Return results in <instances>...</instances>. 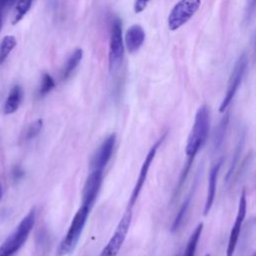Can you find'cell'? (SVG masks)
Returning a JSON list of instances; mask_svg holds the SVG:
<instances>
[{"instance_id":"6da1fadb","label":"cell","mask_w":256,"mask_h":256,"mask_svg":"<svg viewBox=\"0 0 256 256\" xmlns=\"http://www.w3.org/2000/svg\"><path fill=\"white\" fill-rule=\"evenodd\" d=\"M210 129V116L209 110L206 105H202L198 108L193 126L189 133L187 144L185 147V153L187 159H195L197 153L200 151L202 146L205 144Z\"/></svg>"},{"instance_id":"7a4b0ae2","label":"cell","mask_w":256,"mask_h":256,"mask_svg":"<svg viewBox=\"0 0 256 256\" xmlns=\"http://www.w3.org/2000/svg\"><path fill=\"white\" fill-rule=\"evenodd\" d=\"M36 221V209L32 208L20 221L15 231L0 245V256L14 255L26 242Z\"/></svg>"},{"instance_id":"3957f363","label":"cell","mask_w":256,"mask_h":256,"mask_svg":"<svg viewBox=\"0 0 256 256\" xmlns=\"http://www.w3.org/2000/svg\"><path fill=\"white\" fill-rule=\"evenodd\" d=\"M90 209L82 205L75 213L69 228L64 236V238L59 243L56 251L57 256H66L71 254L77 246V243L81 237L84 226L86 224Z\"/></svg>"},{"instance_id":"277c9868","label":"cell","mask_w":256,"mask_h":256,"mask_svg":"<svg viewBox=\"0 0 256 256\" xmlns=\"http://www.w3.org/2000/svg\"><path fill=\"white\" fill-rule=\"evenodd\" d=\"M124 59V44L122 39V24L119 18H115L111 23L110 41H109V70L115 72Z\"/></svg>"},{"instance_id":"5b68a950","label":"cell","mask_w":256,"mask_h":256,"mask_svg":"<svg viewBox=\"0 0 256 256\" xmlns=\"http://www.w3.org/2000/svg\"><path fill=\"white\" fill-rule=\"evenodd\" d=\"M247 64H248L247 55H246V53H243L237 58V60L234 64L233 70L230 74L228 85H227V90H226L225 96H224V98L220 104V107H219L220 113H224L226 111L227 107L229 106V104L231 103V101L233 100V98L242 82V79L244 77V74H245V71L247 68Z\"/></svg>"},{"instance_id":"8992f818","label":"cell","mask_w":256,"mask_h":256,"mask_svg":"<svg viewBox=\"0 0 256 256\" xmlns=\"http://www.w3.org/2000/svg\"><path fill=\"white\" fill-rule=\"evenodd\" d=\"M132 221V208L127 207L126 211L122 215L114 233L109 239L106 246L103 248L100 256H117L119 253L126 235L128 233L130 224Z\"/></svg>"},{"instance_id":"52a82bcc","label":"cell","mask_w":256,"mask_h":256,"mask_svg":"<svg viewBox=\"0 0 256 256\" xmlns=\"http://www.w3.org/2000/svg\"><path fill=\"white\" fill-rule=\"evenodd\" d=\"M201 0H180L172 8L168 16V27L171 31L179 29L186 24L197 12Z\"/></svg>"},{"instance_id":"ba28073f","label":"cell","mask_w":256,"mask_h":256,"mask_svg":"<svg viewBox=\"0 0 256 256\" xmlns=\"http://www.w3.org/2000/svg\"><path fill=\"white\" fill-rule=\"evenodd\" d=\"M166 137V134H163L152 146L151 148L149 149L142 165H141V168H140V171H139V175L137 177V180L135 182V185L133 187V190H132V193L130 195V198H129V202H128V206L127 207H130L132 208L134 206V204L136 203L138 197H139V194L143 188V185L146 181V178L148 176V172H149V169L153 163V160L156 156V153L158 151V149L160 148L162 142L164 141Z\"/></svg>"},{"instance_id":"9c48e42d","label":"cell","mask_w":256,"mask_h":256,"mask_svg":"<svg viewBox=\"0 0 256 256\" xmlns=\"http://www.w3.org/2000/svg\"><path fill=\"white\" fill-rule=\"evenodd\" d=\"M246 211H247V200H246V192L245 190L242 191L241 196L239 198V203H238V209H237V214L235 217L234 224L231 228L230 234H229V239H228V244H227V249H226V256H233L239 236L241 233V229L244 223V219L246 216Z\"/></svg>"},{"instance_id":"30bf717a","label":"cell","mask_w":256,"mask_h":256,"mask_svg":"<svg viewBox=\"0 0 256 256\" xmlns=\"http://www.w3.org/2000/svg\"><path fill=\"white\" fill-rule=\"evenodd\" d=\"M116 144V134L111 133L108 135L102 143L98 146V148L95 150L94 154L91 157L90 160V169L91 170H103V168L108 164L110 161L114 147Z\"/></svg>"},{"instance_id":"8fae6325","label":"cell","mask_w":256,"mask_h":256,"mask_svg":"<svg viewBox=\"0 0 256 256\" xmlns=\"http://www.w3.org/2000/svg\"><path fill=\"white\" fill-rule=\"evenodd\" d=\"M103 180V170H91L87 176L82 190V205L92 208L98 193L100 191Z\"/></svg>"},{"instance_id":"7c38bea8","label":"cell","mask_w":256,"mask_h":256,"mask_svg":"<svg viewBox=\"0 0 256 256\" xmlns=\"http://www.w3.org/2000/svg\"><path fill=\"white\" fill-rule=\"evenodd\" d=\"M222 162H223V159H220L210 169L209 177H208V187H207L206 200H205L204 209H203V214L204 215H207L210 212V210L213 206L214 199H215V194H216L217 179H218V175H219V170L222 166Z\"/></svg>"},{"instance_id":"4fadbf2b","label":"cell","mask_w":256,"mask_h":256,"mask_svg":"<svg viewBox=\"0 0 256 256\" xmlns=\"http://www.w3.org/2000/svg\"><path fill=\"white\" fill-rule=\"evenodd\" d=\"M145 40V31L144 29L138 25H132L125 34V44L128 52L134 53L136 52L143 44Z\"/></svg>"},{"instance_id":"5bb4252c","label":"cell","mask_w":256,"mask_h":256,"mask_svg":"<svg viewBox=\"0 0 256 256\" xmlns=\"http://www.w3.org/2000/svg\"><path fill=\"white\" fill-rule=\"evenodd\" d=\"M197 182H198V176L195 177L193 186H192L189 194L187 195V197L185 198L184 202L179 207V210H178V212L176 213V215H175V217L173 219V222H172V225H171V231L172 232H176L180 228V226H181V224H182V222L184 220V217H185V215H186V213L188 211V208L190 206L191 200L193 198V194L195 192V189H196V186H197Z\"/></svg>"},{"instance_id":"9a60e30c","label":"cell","mask_w":256,"mask_h":256,"mask_svg":"<svg viewBox=\"0 0 256 256\" xmlns=\"http://www.w3.org/2000/svg\"><path fill=\"white\" fill-rule=\"evenodd\" d=\"M22 97H23L22 87L20 85H14L11 88L8 94V97L6 99V102L4 105V113L5 114L14 113L18 109L22 101Z\"/></svg>"},{"instance_id":"2e32d148","label":"cell","mask_w":256,"mask_h":256,"mask_svg":"<svg viewBox=\"0 0 256 256\" xmlns=\"http://www.w3.org/2000/svg\"><path fill=\"white\" fill-rule=\"evenodd\" d=\"M82 56H83V51L81 48H77L73 51V53L69 56V58L65 62L64 66L60 72L61 80H66L70 77L72 72L75 70V68L80 63Z\"/></svg>"},{"instance_id":"e0dca14e","label":"cell","mask_w":256,"mask_h":256,"mask_svg":"<svg viewBox=\"0 0 256 256\" xmlns=\"http://www.w3.org/2000/svg\"><path fill=\"white\" fill-rule=\"evenodd\" d=\"M202 230H203V223H199L195 227V229L193 230V232L191 233V235L187 241L183 256H194L195 255V251L198 246V242L201 237Z\"/></svg>"},{"instance_id":"ac0fdd59","label":"cell","mask_w":256,"mask_h":256,"mask_svg":"<svg viewBox=\"0 0 256 256\" xmlns=\"http://www.w3.org/2000/svg\"><path fill=\"white\" fill-rule=\"evenodd\" d=\"M33 0H14L15 9L12 16V24H17L29 11Z\"/></svg>"},{"instance_id":"d6986e66","label":"cell","mask_w":256,"mask_h":256,"mask_svg":"<svg viewBox=\"0 0 256 256\" xmlns=\"http://www.w3.org/2000/svg\"><path fill=\"white\" fill-rule=\"evenodd\" d=\"M229 123V115L225 114L222 119L219 122V125L217 126L216 130H215V134H214V139H213V145H214V149H219L220 146L223 143L224 140V136L227 130V126Z\"/></svg>"},{"instance_id":"ffe728a7","label":"cell","mask_w":256,"mask_h":256,"mask_svg":"<svg viewBox=\"0 0 256 256\" xmlns=\"http://www.w3.org/2000/svg\"><path fill=\"white\" fill-rule=\"evenodd\" d=\"M16 44H17L16 38L12 35H7L2 39L0 43V65L4 63L9 53L15 48Z\"/></svg>"},{"instance_id":"44dd1931","label":"cell","mask_w":256,"mask_h":256,"mask_svg":"<svg viewBox=\"0 0 256 256\" xmlns=\"http://www.w3.org/2000/svg\"><path fill=\"white\" fill-rule=\"evenodd\" d=\"M55 87V81L53 79V77L48 74V73H44L42 75V79H41V85L39 88V96H45L46 94H48L53 88Z\"/></svg>"},{"instance_id":"7402d4cb","label":"cell","mask_w":256,"mask_h":256,"mask_svg":"<svg viewBox=\"0 0 256 256\" xmlns=\"http://www.w3.org/2000/svg\"><path fill=\"white\" fill-rule=\"evenodd\" d=\"M42 127H43L42 119H37V120L33 121L32 123H30L25 131V136H24L25 140H31V139L35 138L42 130Z\"/></svg>"},{"instance_id":"603a6c76","label":"cell","mask_w":256,"mask_h":256,"mask_svg":"<svg viewBox=\"0 0 256 256\" xmlns=\"http://www.w3.org/2000/svg\"><path fill=\"white\" fill-rule=\"evenodd\" d=\"M243 140H244V137L242 136L240 139H239V142L237 144V147H236V151L234 153V158H233V161L231 162V165H230V168L228 170V173L226 175V179L228 180L229 177L232 175L235 167H236V164L238 162V159H239V156H240V152H241V148H242V145H243Z\"/></svg>"},{"instance_id":"cb8c5ba5","label":"cell","mask_w":256,"mask_h":256,"mask_svg":"<svg viewBox=\"0 0 256 256\" xmlns=\"http://www.w3.org/2000/svg\"><path fill=\"white\" fill-rule=\"evenodd\" d=\"M148 2H149V0H136L135 4H134V12L135 13L142 12L146 8Z\"/></svg>"},{"instance_id":"d4e9b609","label":"cell","mask_w":256,"mask_h":256,"mask_svg":"<svg viewBox=\"0 0 256 256\" xmlns=\"http://www.w3.org/2000/svg\"><path fill=\"white\" fill-rule=\"evenodd\" d=\"M24 176V170L21 168V166H15L12 170V177L14 181H19Z\"/></svg>"},{"instance_id":"484cf974","label":"cell","mask_w":256,"mask_h":256,"mask_svg":"<svg viewBox=\"0 0 256 256\" xmlns=\"http://www.w3.org/2000/svg\"><path fill=\"white\" fill-rule=\"evenodd\" d=\"M14 3V0H0V9L5 10L7 7L12 5Z\"/></svg>"},{"instance_id":"4316f807","label":"cell","mask_w":256,"mask_h":256,"mask_svg":"<svg viewBox=\"0 0 256 256\" xmlns=\"http://www.w3.org/2000/svg\"><path fill=\"white\" fill-rule=\"evenodd\" d=\"M3 18H4V10L0 9V31H1V28L3 25Z\"/></svg>"},{"instance_id":"83f0119b","label":"cell","mask_w":256,"mask_h":256,"mask_svg":"<svg viewBox=\"0 0 256 256\" xmlns=\"http://www.w3.org/2000/svg\"><path fill=\"white\" fill-rule=\"evenodd\" d=\"M2 196H3V189H2V187H1V185H0V200H1Z\"/></svg>"},{"instance_id":"f1b7e54d","label":"cell","mask_w":256,"mask_h":256,"mask_svg":"<svg viewBox=\"0 0 256 256\" xmlns=\"http://www.w3.org/2000/svg\"><path fill=\"white\" fill-rule=\"evenodd\" d=\"M205 256H211V255H209V254H206V255H205Z\"/></svg>"},{"instance_id":"f546056e","label":"cell","mask_w":256,"mask_h":256,"mask_svg":"<svg viewBox=\"0 0 256 256\" xmlns=\"http://www.w3.org/2000/svg\"><path fill=\"white\" fill-rule=\"evenodd\" d=\"M252 256H255V254H253V255H252Z\"/></svg>"}]
</instances>
